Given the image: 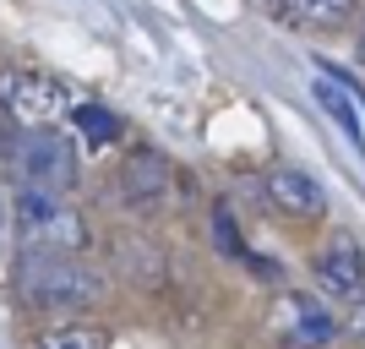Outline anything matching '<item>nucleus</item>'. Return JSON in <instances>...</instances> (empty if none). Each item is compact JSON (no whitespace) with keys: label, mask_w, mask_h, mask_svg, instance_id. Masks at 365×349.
I'll list each match as a JSON object with an SVG mask.
<instances>
[{"label":"nucleus","mask_w":365,"mask_h":349,"mask_svg":"<svg viewBox=\"0 0 365 349\" xmlns=\"http://www.w3.org/2000/svg\"><path fill=\"white\" fill-rule=\"evenodd\" d=\"M11 229L22 257H82L88 251V218L66 197H38V191H16Z\"/></svg>","instance_id":"nucleus-1"},{"label":"nucleus","mask_w":365,"mask_h":349,"mask_svg":"<svg viewBox=\"0 0 365 349\" xmlns=\"http://www.w3.org/2000/svg\"><path fill=\"white\" fill-rule=\"evenodd\" d=\"M16 289H22V300L38 305V311H88L98 295H104V278L93 273L82 257H22L16 268Z\"/></svg>","instance_id":"nucleus-3"},{"label":"nucleus","mask_w":365,"mask_h":349,"mask_svg":"<svg viewBox=\"0 0 365 349\" xmlns=\"http://www.w3.org/2000/svg\"><path fill=\"white\" fill-rule=\"evenodd\" d=\"M257 6H262L267 16H284V6H289V0H257Z\"/></svg>","instance_id":"nucleus-14"},{"label":"nucleus","mask_w":365,"mask_h":349,"mask_svg":"<svg viewBox=\"0 0 365 349\" xmlns=\"http://www.w3.org/2000/svg\"><path fill=\"white\" fill-rule=\"evenodd\" d=\"M354 61L365 66V28H360V39H354Z\"/></svg>","instance_id":"nucleus-16"},{"label":"nucleus","mask_w":365,"mask_h":349,"mask_svg":"<svg viewBox=\"0 0 365 349\" xmlns=\"http://www.w3.org/2000/svg\"><path fill=\"white\" fill-rule=\"evenodd\" d=\"M354 6H360V0H289L278 22L305 28V33H317V28H344V22L354 16Z\"/></svg>","instance_id":"nucleus-9"},{"label":"nucleus","mask_w":365,"mask_h":349,"mask_svg":"<svg viewBox=\"0 0 365 349\" xmlns=\"http://www.w3.org/2000/svg\"><path fill=\"white\" fill-rule=\"evenodd\" d=\"M311 278H317V300H333V305H360L365 300V251L354 235H344L338 229L333 241L317 251V262H311Z\"/></svg>","instance_id":"nucleus-6"},{"label":"nucleus","mask_w":365,"mask_h":349,"mask_svg":"<svg viewBox=\"0 0 365 349\" xmlns=\"http://www.w3.org/2000/svg\"><path fill=\"white\" fill-rule=\"evenodd\" d=\"M317 98H322V109H327V115L360 142V121H354V98H349V93L338 88V82H327V76H317Z\"/></svg>","instance_id":"nucleus-12"},{"label":"nucleus","mask_w":365,"mask_h":349,"mask_svg":"<svg viewBox=\"0 0 365 349\" xmlns=\"http://www.w3.org/2000/svg\"><path fill=\"white\" fill-rule=\"evenodd\" d=\"M273 333H278V344H289V349H327L344 338V322H338V311L327 300L305 295V289H289L273 305Z\"/></svg>","instance_id":"nucleus-5"},{"label":"nucleus","mask_w":365,"mask_h":349,"mask_svg":"<svg viewBox=\"0 0 365 349\" xmlns=\"http://www.w3.org/2000/svg\"><path fill=\"white\" fill-rule=\"evenodd\" d=\"M262 191H267L273 213H284V218H322V213H327V191H322V181H317V175H305L300 164H273Z\"/></svg>","instance_id":"nucleus-7"},{"label":"nucleus","mask_w":365,"mask_h":349,"mask_svg":"<svg viewBox=\"0 0 365 349\" xmlns=\"http://www.w3.org/2000/svg\"><path fill=\"white\" fill-rule=\"evenodd\" d=\"M164 181H169V169L164 158L153 148H131L125 153V164H120V191L131 208H153V202L164 197Z\"/></svg>","instance_id":"nucleus-8"},{"label":"nucleus","mask_w":365,"mask_h":349,"mask_svg":"<svg viewBox=\"0 0 365 349\" xmlns=\"http://www.w3.org/2000/svg\"><path fill=\"white\" fill-rule=\"evenodd\" d=\"M218 241H224V251H240V246H235V224H229V213H218Z\"/></svg>","instance_id":"nucleus-13"},{"label":"nucleus","mask_w":365,"mask_h":349,"mask_svg":"<svg viewBox=\"0 0 365 349\" xmlns=\"http://www.w3.org/2000/svg\"><path fill=\"white\" fill-rule=\"evenodd\" d=\"M82 142L66 137L61 126H44V131H16L6 164H11L16 186L22 191H38V197H66L82 175Z\"/></svg>","instance_id":"nucleus-2"},{"label":"nucleus","mask_w":365,"mask_h":349,"mask_svg":"<svg viewBox=\"0 0 365 349\" xmlns=\"http://www.w3.org/2000/svg\"><path fill=\"white\" fill-rule=\"evenodd\" d=\"M354 338L365 344V300H360V311H354Z\"/></svg>","instance_id":"nucleus-15"},{"label":"nucleus","mask_w":365,"mask_h":349,"mask_svg":"<svg viewBox=\"0 0 365 349\" xmlns=\"http://www.w3.org/2000/svg\"><path fill=\"white\" fill-rule=\"evenodd\" d=\"M71 88L49 71H33V66H0V115L16 126V131H44V126H61L71 115Z\"/></svg>","instance_id":"nucleus-4"},{"label":"nucleus","mask_w":365,"mask_h":349,"mask_svg":"<svg viewBox=\"0 0 365 349\" xmlns=\"http://www.w3.org/2000/svg\"><path fill=\"white\" fill-rule=\"evenodd\" d=\"M66 121L82 131V142H88V148H104V142L120 137V115H109V109H98V104H71V115H66Z\"/></svg>","instance_id":"nucleus-10"},{"label":"nucleus","mask_w":365,"mask_h":349,"mask_svg":"<svg viewBox=\"0 0 365 349\" xmlns=\"http://www.w3.org/2000/svg\"><path fill=\"white\" fill-rule=\"evenodd\" d=\"M33 349H109V338L88 322H61V328H44L33 338Z\"/></svg>","instance_id":"nucleus-11"}]
</instances>
